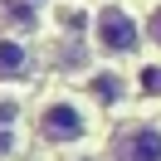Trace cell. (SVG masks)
<instances>
[{"mask_svg": "<svg viewBox=\"0 0 161 161\" xmlns=\"http://www.w3.org/2000/svg\"><path fill=\"white\" fill-rule=\"evenodd\" d=\"M93 44H98L103 54H112V59L137 54V44H142V25L132 20L122 5H103V10L93 15Z\"/></svg>", "mask_w": 161, "mask_h": 161, "instance_id": "cell-1", "label": "cell"}, {"mask_svg": "<svg viewBox=\"0 0 161 161\" xmlns=\"http://www.w3.org/2000/svg\"><path fill=\"white\" fill-rule=\"evenodd\" d=\"M88 112L78 108V103H69V98H54V103H44L39 108V137L49 142V147H64V142H83L88 137Z\"/></svg>", "mask_w": 161, "mask_h": 161, "instance_id": "cell-2", "label": "cell"}, {"mask_svg": "<svg viewBox=\"0 0 161 161\" xmlns=\"http://www.w3.org/2000/svg\"><path fill=\"white\" fill-rule=\"evenodd\" d=\"M112 161H161V127L156 122H132L112 137Z\"/></svg>", "mask_w": 161, "mask_h": 161, "instance_id": "cell-3", "label": "cell"}, {"mask_svg": "<svg viewBox=\"0 0 161 161\" xmlns=\"http://www.w3.org/2000/svg\"><path fill=\"white\" fill-rule=\"evenodd\" d=\"M30 69H34L30 44H20V39H0V78H5V83H15V78H25Z\"/></svg>", "mask_w": 161, "mask_h": 161, "instance_id": "cell-4", "label": "cell"}, {"mask_svg": "<svg viewBox=\"0 0 161 161\" xmlns=\"http://www.w3.org/2000/svg\"><path fill=\"white\" fill-rule=\"evenodd\" d=\"M88 93L98 103H122L127 98V78L112 73V69H98V73H88Z\"/></svg>", "mask_w": 161, "mask_h": 161, "instance_id": "cell-5", "label": "cell"}, {"mask_svg": "<svg viewBox=\"0 0 161 161\" xmlns=\"http://www.w3.org/2000/svg\"><path fill=\"white\" fill-rule=\"evenodd\" d=\"M0 25H5V30H30L34 10L25 5V0H5V5H0Z\"/></svg>", "mask_w": 161, "mask_h": 161, "instance_id": "cell-6", "label": "cell"}, {"mask_svg": "<svg viewBox=\"0 0 161 161\" xmlns=\"http://www.w3.org/2000/svg\"><path fill=\"white\" fill-rule=\"evenodd\" d=\"M142 34H147V44H156V49H161V5H151V10H147Z\"/></svg>", "mask_w": 161, "mask_h": 161, "instance_id": "cell-7", "label": "cell"}, {"mask_svg": "<svg viewBox=\"0 0 161 161\" xmlns=\"http://www.w3.org/2000/svg\"><path fill=\"white\" fill-rule=\"evenodd\" d=\"M137 88H142V93H161V64H151V69L137 73Z\"/></svg>", "mask_w": 161, "mask_h": 161, "instance_id": "cell-8", "label": "cell"}, {"mask_svg": "<svg viewBox=\"0 0 161 161\" xmlns=\"http://www.w3.org/2000/svg\"><path fill=\"white\" fill-rule=\"evenodd\" d=\"M20 151V137H15V127H0V156H15Z\"/></svg>", "mask_w": 161, "mask_h": 161, "instance_id": "cell-9", "label": "cell"}, {"mask_svg": "<svg viewBox=\"0 0 161 161\" xmlns=\"http://www.w3.org/2000/svg\"><path fill=\"white\" fill-rule=\"evenodd\" d=\"M15 117H20V108L15 103H0V127H15Z\"/></svg>", "mask_w": 161, "mask_h": 161, "instance_id": "cell-10", "label": "cell"}]
</instances>
